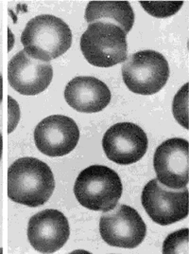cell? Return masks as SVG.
<instances>
[{
  "label": "cell",
  "instance_id": "20",
  "mask_svg": "<svg viewBox=\"0 0 189 254\" xmlns=\"http://www.w3.org/2000/svg\"><path fill=\"white\" fill-rule=\"evenodd\" d=\"M2 152H3V137H2V134L0 133V160L2 158Z\"/></svg>",
  "mask_w": 189,
  "mask_h": 254
},
{
  "label": "cell",
  "instance_id": "5",
  "mask_svg": "<svg viewBox=\"0 0 189 254\" xmlns=\"http://www.w3.org/2000/svg\"><path fill=\"white\" fill-rule=\"evenodd\" d=\"M123 81L134 93L152 95L168 82L169 66L167 59L155 51L134 53L122 66Z\"/></svg>",
  "mask_w": 189,
  "mask_h": 254
},
{
  "label": "cell",
  "instance_id": "13",
  "mask_svg": "<svg viewBox=\"0 0 189 254\" xmlns=\"http://www.w3.org/2000/svg\"><path fill=\"white\" fill-rule=\"evenodd\" d=\"M66 103L83 113H96L111 102L112 94L102 81L91 76H78L65 86Z\"/></svg>",
  "mask_w": 189,
  "mask_h": 254
},
{
  "label": "cell",
  "instance_id": "11",
  "mask_svg": "<svg viewBox=\"0 0 189 254\" xmlns=\"http://www.w3.org/2000/svg\"><path fill=\"white\" fill-rule=\"evenodd\" d=\"M70 228L67 218L58 210H45L31 217L28 239L34 250L42 254H53L68 241Z\"/></svg>",
  "mask_w": 189,
  "mask_h": 254
},
{
  "label": "cell",
  "instance_id": "9",
  "mask_svg": "<svg viewBox=\"0 0 189 254\" xmlns=\"http://www.w3.org/2000/svg\"><path fill=\"white\" fill-rule=\"evenodd\" d=\"M153 167L162 185L174 190L186 188L189 184V141L172 138L161 143L153 157Z\"/></svg>",
  "mask_w": 189,
  "mask_h": 254
},
{
  "label": "cell",
  "instance_id": "7",
  "mask_svg": "<svg viewBox=\"0 0 189 254\" xmlns=\"http://www.w3.org/2000/svg\"><path fill=\"white\" fill-rule=\"evenodd\" d=\"M114 211L101 215L99 233L112 247L135 249L146 237L147 227L137 210L128 205H118Z\"/></svg>",
  "mask_w": 189,
  "mask_h": 254
},
{
  "label": "cell",
  "instance_id": "10",
  "mask_svg": "<svg viewBox=\"0 0 189 254\" xmlns=\"http://www.w3.org/2000/svg\"><path fill=\"white\" fill-rule=\"evenodd\" d=\"M80 130L75 121L63 115L44 119L34 130V141L38 150L48 157H63L76 148Z\"/></svg>",
  "mask_w": 189,
  "mask_h": 254
},
{
  "label": "cell",
  "instance_id": "12",
  "mask_svg": "<svg viewBox=\"0 0 189 254\" xmlns=\"http://www.w3.org/2000/svg\"><path fill=\"white\" fill-rule=\"evenodd\" d=\"M53 78L52 65L35 60L25 51L15 54L8 64V81L22 95L34 96L45 91Z\"/></svg>",
  "mask_w": 189,
  "mask_h": 254
},
{
  "label": "cell",
  "instance_id": "14",
  "mask_svg": "<svg viewBox=\"0 0 189 254\" xmlns=\"http://www.w3.org/2000/svg\"><path fill=\"white\" fill-rule=\"evenodd\" d=\"M102 19L116 22L127 34L134 26L135 13L128 1H90L85 10V20L90 24Z\"/></svg>",
  "mask_w": 189,
  "mask_h": 254
},
{
  "label": "cell",
  "instance_id": "8",
  "mask_svg": "<svg viewBox=\"0 0 189 254\" xmlns=\"http://www.w3.org/2000/svg\"><path fill=\"white\" fill-rule=\"evenodd\" d=\"M148 140L144 130L133 123H118L106 131L102 147L106 157L119 165H130L142 159Z\"/></svg>",
  "mask_w": 189,
  "mask_h": 254
},
{
  "label": "cell",
  "instance_id": "6",
  "mask_svg": "<svg viewBox=\"0 0 189 254\" xmlns=\"http://www.w3.org/2000/svg\"><path fill=\"white\" fill-rule=\"evenodd\" d=\"M141 201L151 220L161 226L179 222L189 215L187 187L180 190L170 189L154 179L143 188Z\"/></svg>",
  "mask_w": 189,
  "mask_h": 254
},
{
  "label": "cell",
  "instance_id": "3",
  "mask_svg": "<svg viewBox=\"0 0 189 254\" xmlns=\"http://www.w3.org/2000/svg\"><path fill=\"white\" fill-rule=\"evenodd\" d=\"M122 191V182L117 173L104 165H91L83 170L74 185L77 200L94 212L112 211Z\"/></svg>",
  "mask_w": 189,
  "mask_h": 254
},
{
  "label": "cell",
  "instance_id": "2",
  "mask_svg": "<svg viewBox=\"0 0 189 254\" xmlns=\"http://www.w3.org/2000/svg\"><path fill=\"white\" fill-rule=\"evenodd\" d=\"M21 43L29 56L49 63L70 49L72 32L63 19L51 14H41L27 23Z\"/></svg>",
  "mask_w": 189,
  "mask_h": 254
},
{
  "label": "cell",
  "instance_id": "16",
  "mask_svg": "<svg viewBox=\"0 0 189 254\" xmlns=\"http://www.w3.org/2000/svg\"><path fill=\"white\" fill-rule=\"evenodd\" d=\"M189 229L169 234L163 245L164 254H189Z\"/></svg>",
  "mask_w": 189,
  "mask_h": 254
},
{
  "label": "cell",
  "instance_id": "17",
  "mask_svg": "<svg viewBox=\"0 0 189 254\" xmlns=\"http://www.w3.org/2000/svg\"><path fill=\"white\" fill-rule=\"evenodd\" d=\"M189 85L186 84L175 96L173 100V115L181 126L188 129V107H189Z\"/></svg>",
  "mask_w": 189,
  "mask_h": 254
},
{
  "label": "cell",
  "instance_id": "1",
  "mask_svg": "<svg viewBox=\"0 0 189 254\" xmlns=\"http://www.w3.org/2000/svg\"><path fill=\"white\" fill-rule=\"evenodd\" d=\"M55 189L50 167L35 158L15 160L8 169V196L11 201L35 208L48 201Z\"/></svg>",
  "mask_w": 189,
  "mask_h": 254
},
{
  "label": "cell",
  "instance_id": "15",
  "mask_svg": "<svg viewBox=\"0 0 189 254\" xmlns=\"http://www.w3.org/2000/svg\"><path fill=\"white\" fill-rule=\"evenodd\" d=\"M143 9L148 14L164 18L175 14L182 8L183 1H140Z\"/></svg>",
  "mask_w": 189,
  "mask_h": 254
},
{
  "label": "cell",
  "instance_id": "19",
  "mask_svg": "<svg viewBox=\"0 0 189 254\" xmlns=\"http://www.w3.org/2000/svg\"><path fill=\"white\" fill-rule=\"evenodd\" d=\"M2 99H3V78L0 73V104L2 103Z\"/></svg>",
  "mask_w": 189,
  "mask_h": 254
},
{
  "label": "cell",
  "instance_id": "4",
  "mask_svg": "<svg viewBox=\"0 0 189 254\" xmlns=\"http://www.w3.org/2000/svg\"><path fill=\"white\" fill-rule=\"evenodd\" d=\"M81 50L87 62L94 66H114L128 58L126 33L113 23H90L81 37Z\"/></svg>",
  "mask_w": 189,
  "mask_h": 254
},
{
  "label": "cell",
  "instance_id": "18",
  "mask_svg": "<svg viewBox=\"0 0 189 254\" xmlns=\"http://www.w3.org/2000/svg\"><path fill=\"white\" fill-rule=\"evenodd\" d=\"M9 99V117H10V123H9V129H8V133H11L15 127L18 124L19 121V107L17 103L11 98V96H8Z\"/></svg>",
  "mask_w": 189,
  "mask_h": 254
}]
</instances>
